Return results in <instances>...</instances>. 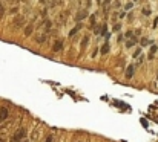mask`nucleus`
<instances>
[{
    "instance_id": "obj_1",
    "label": "nucleus",
    "mask_w": 158,
    "mask_h": 142,
    "mask_svg": "<svg viewBox=\"0 0 158 142\" xmlns=\"http://www.w3.org/2000/svg\"><path fill=\"white\" fill-rule=\"evenodd\" d=\"M25 135H26V130L25 128H19L15 133H14V136H12V139L11 142H20L25 139Z\"/></svg>"
},
{
    "instance_id": "obj_2",
    "label": "nucleus",
    "mask_w": 158,
    "mask_h": 142,
    "mask_svg": "<svg viewBox=\"0 0 158 142\" xmlns=\"http://www.w3.org/2000/svg\"><path fill=\"white\" fill-rule=\"evenodd\" d=\"M6 118H8V108L6 107H2L0 108V122H3Z\"/></svg>"
},
{
    "instance_id": "obj_3",
    "label": "nucleus",
    "mask_w": 158,
    "mask_h": 142,
    "mask_svg": "<svg viewBox=\"0 0 158 142\" xmlns=\"http://www.w3.org/2000/svg\"><path fill=\"white\" fill-rule=\"evenodd\" d=\"M134 75V66L131 64L129 67H127V70H126V78H131Z\"/></svg>"
},
{
    "instance_id": "obj_4",
    "label": "nucleus",
    "mask_w": 158,
    "mask_h": 142,
    "mask_svg": "<svg viewBox=\"0 0 158 142\" xmlns=\"http://www.w3.org/2000/svg\"><path fill=\"white\" fill-rule=\"evenodd\" d=\"M58 49H61V40H58V41L54 45V50H58Z\"/></svg>"
},
{
    "instance_id": "obj_5",
    "label": "nucleus",
    "mask_w": 158,
    "mask_h": 142,
    "mask_svg": "<svg viewBox=\"0 0 158 142\" xmlns=\"http://www.w3.org/2000/svg\"><path fill=\"white\" fill-rule=\"evenodd\" d=\"M31 32H32V26H28L25 29V35H31Z\"/></svg>"
},
{
    "instance_id": "obj_6",
    "label": "nucleus",
    "mask_w": 158,
    "mask_h": 142,
    "mask_svg": "<svg viewBox=\"0 0 158 142\" xmlns=\"http://www.w3.org/2000/svg\"><path fill=\"white\" fill-rule=\"evenodd\" d=\"M45 38H46L45 35H39V37H37V43H43V41H45Z\"/></svg>"
},
{
    "instance_id": "obj_7",
    "label": "nucleus",
    "mask_w": 158,
    "mask_h": 142,
    "mask_svg": "<svg viewBox=\"0 0 158 142\" xmlns=\"http://www.w3.org/2000/svg\"><path fill=\"white\" fill-rule=\"evenodd\" d=\"M107 50H109V46H107V45H105V46L102 47V52H103V53H106Z\"/></svg>"
},
{
    "instance_id": "obj_8",
    "label": "nucleus",
    "mask_w": 158,
    "mask_h": 142,
    "mask_svg": "<svg viewBox=\"0 0 158 142\" xmlns=\"http://www.w3.org/2000/svg\"><path fill=\"white\" fill-rule=\"evenodd\" d=\"M3 14H5V8H3V5L0 3V17H2Z\"/></svg>"
},
{
    "instance_id": "obj_9",
    "label": "nucleus",
    "mask_w": 158,
    "mask_h": 142,
    "mask_svg": "<svg viewBox=\"0 0 158 142\" xmlns=\"http://www.w3.org/2000/svg\"><path fill=\"white\" fill-rule=\"evenodd\" d=\"M78 29H80V28H78V26H77V28H75V29H72V31H71V34H69V35H74V34H75V32H77V31H78Z\"/></svg>"
},
{
    "instance_id": "obj_10",
    "label": "nucleus",
    "mask_w": 158,
    "mask_h": 142,
    "mask_svg": "<svg viewBox=\"0 0 158 142\" xmlns=\"http://www.w3.org/2000/svg\"><path fill=\"white\" fill-rule=\"evenodd\" d=\"M0 142H6V139H5V138H2V136H0Z\"/></svg>"
},
{
    "instance_id": "obj_11",
    "label": "nucleus",
    "mask_w": 158,
    "mask_h": 142,
    "mask_svg": "<svg viewBox=\"0 0 158 142\" xmlns=\"http://www.w3.org/2000/svg\"><path fill=\"white\" fill-rule=\"evenodd\" d=\"M46 142H52V138H51V136H49V138H48V139H46Z\"/></svg>"
},
{
    "instance_id": "obj_12",
    "label": "nucleus",
    "mask_w": 158,
    "mask_h": 142,
    "mask_svg": "<svg viewBox=\"0 0 158 142\" xmlns=\"http://www.w3.org/2000/svg\"><path fill=\"white\" fill-rule=\"evenodd\" d=\"M157 80H158V73H157Z\"/></svg>"
}]
</instances>
